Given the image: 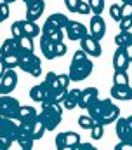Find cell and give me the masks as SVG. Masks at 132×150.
<instances>
[{
	"label": "cell",
	"mask_w": 132,
	"mask_h": 150,
	"mask_svg": "<svg viewBox=\"0 0 132 150\" xmlns=\"http://www.w3.org/2000/svg\"><path fill=\"white\" fill-rule=\"evenodd\" d=\"M94 70V63L91 61V56L84 51V49H78L75 51L73 54V59H71V65H70V77L73 82H80V80H85L89 75L92 74Z\"/></svg>",
	"instance_id": "cell-1"
},
{
	"label": "cell",
	"mask_w": 132,
	"mask_h": 150,
	"mask_svg": "<svg viewBox=\"0 0 132 150\" xmlns=\"http://www.w3.org/2000/svg\"><path fill=\"white\" fill-rule=\"evenodd\" d=\"M63 108L65 107L61 103L52 101V100L42 103V110L38 113V119L45 124L47 131H54L61 124V120H63Z\"/></svg>",
	"instance_id": "cell-2"
},
{
	"label": "cell",
	"mask_w": 132,
	"mask_h": 150,
	"mask_svg": "<svg viewBox=\"0 0 132 150\" xmlns=\"http://www.w3.org/2000/svg\"><path fill=\"white\" fill-rule=\"evenodd\" d=\"M19 127H21V120L18 117H4V115L0 117V149H11V145L16 142Z\"/></svg>",
	"instance_id": "cell-3"
},
{
	"label": "cell",
	"mask_w": 132,
	"mask_h": 150,
	"mask_svg": "<svg viewBox=\"0 0 132 150\" xmlns=\"http://www.w3.org/2000/svg\"><path fill=\"white\" fill-rule=\"evenodd\" d=\"M19 68L32 77L42 75V63L40 58L35 52H21V61H19Z\"/></svg>",
	"instance_id": "cell-4"
},
{
	"label": "cell",
	"mask_w": 132,
	"mask_h": 150,
	"mask_svg": "<svg viewBox=\"0 0 132 150\" xmlns=\"http://www.w3.org/2000/svg\"><path fill=\"white\" fill-rule=\"evenodd\" d=\"M68 23H70V19L66 18L65 14L54 12V14H51L45 19V23L42 26V33H51V32H56V30H66Z\"/></svg>",
	"instance_id": "cell-5"
},
{
	"label": "cell",
	"mask_w": 132,
	"mask_h": 150,
	"mask_svg": "<svg viewBox=\"0 0 132 150\" xmlns=\"http://www.w3.org/2000/svg\"><path fill=\"white\" fill-rule=\"evenodd\" d=\"M56 149L58 150H66V149H73L75 145L80 143V134L75 133V131H63V133H58L56 134Z\"/></svg>",
	"instance_id": "cell-6"
},
{
	"label": "cell",
	"mask_w": 132,
	"mask_h": 150,
	"mask_svg": "<svg viewBox=\"0 0 132 150\" xmlns=\"http://www.w3.org/2000/svg\"><path fill=\"white\" fill-rule=\"evenodd\" d=\"M120 119V108L108 98H104V105H103V112L99 117V124L103 126H108L111 122H117Z\"/></svg>",
	"instance_id": "cell-7"
},
{
	"label": "cell",
	"mask_w": 132,
	"mask_h": 150,
	"mask_svg": "<svg viewBox=\"0 0 132 150\" xmlns=\"http://www.w3.org/2000/svg\"><path fill=\"white\" fill-rule=\"evenodd\" d=\"M21 110V105L16 98H12L11 94H5L0 98V115L4 117H18V113Z\"/></svg>",
	"instance_id": "cell-8"
},
{
	"label": "cell",
	"mask_w": 132,
	"mask_h": 150,
	"mask_svg": "<svg viewBox=\"0 0 132 150\" xmlns=\"http://www.w3.org/2000/svg\"><path fill=\"white\" fill-rule=\"evenodd\" d=\"M16 143H18L23 150H32L33 149L35 140H33V136H32L30 122H21L19 133H18V136H16Z\"/></svg>",
	"instance_id": "cell-9"
},
{
	"label": "cell",
	"mask_w": 132,
	"mask_h": 150,
	"mask_svg": "<svg viewBox=\"0 0 132 150\" xmlns=\"http://www.w3.org/2000/svg\"><path fill=\"white\" fill-rule=\"evenodd\" d=\"M87 35H89V30H87L85 25H82L80 21L70 19V23L66 26V37L70 38V40L77 42V40H82V38L87 37Z\"/></svg>",
	"instance_id": "cell-10"
},
{
	"label": "cell",
	"mask_w": 132,
	"mask_h": 150,
	"mask_svg": "<svg viewBox=\"0 0 132 150\" xmlns=\"http://www.w3.org/2000/svg\"><path fill=\"white\" fill-rule=\"evenodd\" d=\"M30 98H32L33 101H37V103L49 101V100H52V89L45 82L37 84V86H33L32 89H30Z\"/></svg>",
	"instance_id": "cell-11"
},
{
	"label": "cell",
	"mask_w": 132,
	"mask_h": 150,
	"mask_svg": "<svg viewBox=\"0 0 132 150\" xmlns=\"http://www.w3.org/2000/svg\"><path fill=\"white\" fill-rule=\"evenodd\" d=\"M18 86V75L16 70H7L4 75H0V93L2 96L11 94Z\"/></svg>",
	"instance_id": "cell-12"
},
{
	"label": "cell",
	"mask_w": 132,
	"mask_h": 150,
	"mask_svg": "<svg viewBox=\"0 0 132 150\" xmlns=\"http://www.w3.org/2000/svg\"><path fill=\"white\" fill-rule=\"evenodd\" d=\"M115 124H117V136H118L120 142L132 140V115L120 117Z\"/></svg>",
	"instance_id": "cell-13"
},
{
	"label": "cell",
	"mask_w": 132,
	"mask_h": 150,
	"mask_svg": "<svg viewBox=\"0 0 132 150\" xmlns=\"http://www.w3.org/2000/svg\"><path fill=\"white\" fill-rule=\"evenodd\" d=\"M80 49H84L91 58H99L103 54V49H101V44L99 40L92 37V35H87L80 40Z\"/></svg>",
	"instance_id": "cell-14"
},
{
	"label": "cell",
	"mask_w": 132,
	"mask_h": 150,
	"mask_svg": "<svg viewBox=\"0 0 132 150\" xmlns=\"http://www.w3.org/2000/svg\"><path fill=\"white\" fill-rule=\"evenodd\" d=\"M106 33V23L103 19L101 14H94L91 18V23H89V35L96 38V40H101Z\"/></svg>",
	"instance_id": "cell-15"
},
{
	"label": "cell",
	"mask_w": 132,
	"mask_h": 150,
	"mask_svg": "<svg viewBox=\"0 0 132 150\" xmlns=\"http://www.w3.org/2000/svg\"><path fill=\"white\" fill-rule=\"evenodd\" d=\"M56 45H58V42H54L52 38H49L47 35H44V33L40 35V51H42V54H44L45 59H56L58 58Z\"/></svg>",
	"instance_id": "cell-16"
},
{
	"label": "cell",
	"mask_w": 132,
	"mask_h": 150,
	"mask_svg": "<svg viewBox=\"0 0 132 150\" xmlns=\"http://www.w3.org/2000/svg\"><path fill=\"white\" fill-rule=\"evenodd\" d=\"M129 65H131V59H129L125 49L124 47H117V51L113 54V68L115 70H125L127 72Z\"/></svg>",
	"instance_id": "cell-17"
},
{
	"label": "cell",
	"mask_w": 132,
	"mask_h": 150,
	"mask_svg": "<svg viewBox=\"0 0 132 150\" xmlns=\"http://www.w3.org/2000/svg\"><path fill=\"white\" fill-rule=\"evenodd\" d=\"M110 94H111L113 100H118V101H132L131 86H113L110 89Z\"/></svg>",
	"instance_id": "cell-18"
},
{
	"label": "cell",
	"mask_w": 132,
	"mask_h": 150,
	"mask_svg": "<svg viewBox=\"0 0 132 150\" xmlns=\"http://www.w3.org/2000/svg\"><path fill=\"white\" fill-rule=\"evenodd\" d=\"M44 11H45V2L44 0L42 2H30V4H26V19L35 23V19H38L44 14Z\"/></svg>",
	"instance_id": "cell-19"
},
{
	"label": "cell",
	"mask_w": 132,
	"mask_h": 150,
	"mask_svg": "<svg viewBox=\"0 0 132 150\" xmlns=\"http://www.w3.org/2000/svg\"><path fill=\"white\" fill-rule=\"evenodd\" d=\"M9 54H21V47H19L18 38L9 37L4 40V44L0 47V56H9Z\"/></svg>",
	"instance_id": "cell-20"
},
{
	"label": "cell",
	"mask_w": 132,
	"mask_h": 150,
	"mask_svg": "<svg viewBox=\"0 0 132 150\" xmlns=\"http://www.w3.org/2000/svg\"><path fill=\"white\" fill-rule=\"evenodd\" d=\"M98 96H99V89L98 87H85V89H82V96H80V103H78V107L87 110L89 105H91Z\"/></svg>",
	"instance_id": "cell-21"
},
{
	"label": "cell",
	"mask_w": 132,
	"mask_h": 150,
	"mask_svg": "<svg viewBox=\"0 0 132 150\" xmlns=\"http://www.w3.org/2000/svg\"><path fill=\"white\" fill-rule=\"evenodd\" d=\"M80 96H82V89H70L68 94H66V98H65V101H63L61 105L65 107L66 110H73V108L78 107Z\"/></svg>",
	"instance_id": "cell-22"
},
{
	"label": "cell",
	"mask_w": 132,
	"mask_h": 150,
	"mask_svg": "<svg viewBox=\"0 0 132 150\" xmlns=\"http://www.w3.org/2000/svg\"><path fill=\"white\" fill-rule=\"evenodd\" d=\"M37 117H38V113H37V110L33 107H30V105H21V110L18 113V119L21 122H32Z\"/></svg>",
	"instance_id": "cell-23"
},
{
	"label": "cell",
	"mask_w": 132,
	"mask_h": 150,
	"mask_svg": "<svg viewBox=\"0 0 132 150\" xmlns=\"http://www.w3.org/2000/svg\"><path fill=\"white\" fill-rule=\"evenodd\" d=\"M21 54H9V56H0V65H4L7 70H16L19 68Z\"/></svg>",
	"instance_id": "cell-24"
},
{
	"label": "cell",
	"mask_w": 132,
	"mask_h": 150,
	"mask_svg": "<svg viewBox=\"0 0 132 150\" xmlns=\"http://www.w3.org/2000/svg\"><path fill=\"white\" fill-rule=\"evenodd\" d=\"M30 129H32V136H33V140L37 142V140H40L44 134H45V131H47V127H45V124L37 117L35 120H32L30 122Z\"/></svg>",
	"instance_id": "cell-25"
},
{
	"label": "cell",
	"mask_w": 132,
	"mask_h": 150,
	"mask_svg": "<svg viewBox=\"0 0 132 150\" xmlns=\"http://www.w3.org/2000/svg\"><path fill=\"white\" fill-rule=\"evenodd\" d=\"M21 25H23V33H25V35H28V37H32V38L42 35V28H38L37 23L25 19V21H21Z\"/></svg>",
	"instance_id": "cell-26"
},
{
	"label": "cell",
	"mask_w": 132,
	"mask_h": 150,
	"mask_svg": "<svg viewBox=\"0 0 132 150\" xmlns=\"http://www.w3.org/2000/svg\"><path fill=\"white\" fill-rule=\"evenodd\" d=\"M113 86H129V75H127L125 70H115Z\"/></svg>",
	"instance_id": "cell-27"
},
{
	"label": "cell",
	"mask_w": 132,
	"mask_h": 150,
	"mask_svg": "<svg viewBox=\"0 0 132 150\" xmlns=\"http://www.w3.org/2000/svg\"><path fill=\"white\" fill-rule=\"evenodd\" d=\"M131 42H132V33L131 32H120V33H117V37H115L117 47H125V45H129Z\"/></svg>",
	"instance_id": "cell-28"
},
{
	"label": "cell",
	"mask_w": 132,
	"mask_h": 150,
	"mask_svg": "<svg viewBox=\"0 0 132 150\" xmlns=\"http://www.w3.org/2000/svg\"><path fill=\"white\" fill-rule=\"evenodd\" d=\"M19 42V47H21V52H33L35 45H33V38L28 35H23L21 38H18Z\"/></svg>",
	"instance_id": "cell-29"
},
{
	"label": "cell",
	"mask_w": 132,
	"mask_h": 150,
	"mask_svg": "<svg viewBox=\"0 0 132 150\" xmlns=\"http://www.w3.org/2000/svg\"><path fill=\"white\" fill-rule=\"evenodd\" d=\"M108 12H110L111 19H115L117 23H120L122 18H124V14H122V5H120V4H111L110 9H108Z\"/></svg>",
	"instance_id": "cell-30"
},
{
	"label": "cell",
	"mask_w": 132,
	"mask_h": 150,
	"mask_svg": "<svg viewBox=\"0 0 132 150\" xmlns=\"http://www.w3.org/2000/svg\"><path fill=\"white\" fill-rule=\"evenodd\" d=\"M78 126H80L82 129H89V131H91V129L96 126V120H94L89 113H87V115H80V117H78Z\"/></svg>",
	"instance_id": "cell-31"
},
{
	"label": "cell",
	"mask_w": 132,
	"mask_h": 150,
	"mask_svg": "<svg viewBox=\"0 0 132 150\" xmlns=\"http://www.w3.org/2000/svg\"><path fill=\"white\" fill-rule=\"evenodd\" d=\"M23 35H25V33H23V25H21V21H14L12 26H11V37L21 38Z\"/></svg>",
	"instance_id": "cell-32"
},
{
	"label": "cell",
	"mask_w": 132,
	"mask_h": 150,
	"mask_svg": "<svg viewBox=\"0 0 132 150\" xmlns=\"http://www.w3.org/2000/svg\"><path fill=\"white\" fill-rule=\"evenodd\" d=\"M91 136H92V140H101L104 136V126L96 122V126L91 129Z\"/></svg>",
	"instance_id": "cell-33"
},
{
	"label": "cell",
	"mask_w": 132,
	"mask_h": 150,
	"mask_svg": "<svg viewBox=\"0 0 132 150\" xmlns=\"http://www.w3.org/2000/svg\"><path fill=\"white\" fill-rule=\"evenodd\" d=\"M87 2H89L94 14H101L104 11V0H87Z\"/></svg>",
	"instance_id": "cell-34"
},
{
	"label": "cell",
	"mask_w": 132,
	"mask_h": 150,
	"mask_svg": "<svg viewBox=\"0 0 132 150\" xmlns=\"http://www.w3.org/2000/svg\"><path fill=\"white\" fill-rule=\"evenodd\" d=\"M92 12V9H91V5H89V2H80L78 4V9H77V14H80V16H87V14H91Z\"/></svg>",
	"instance_id": "cell-35"
},
{
	"label": "cell",
	"mask_w": 132,
	"mask_h": 150,
	"mask_svg": "<svg viewBox=\"0 0 132 150\" xmlns=\"http://www.w3.org/2000/svg\"><path fill=\"white\" fill-rule=\"evenodd\" d=\"M49 38H52L54 42H63V37L66 35V30H56V32H51V33H44Z\"/></svg>",
	"instance_id": "cell-36"
},
{
	"label": "cell",
	"mask_w": 132,
	"mask_h": 150,
	"mask_svg": "<svg viewBox=\"0 0 132 150\" xmlns=\"http://www.w3.org/2000/svg\"><path fill=\"white\" fill-rule=\"evenodd\" d=\"M118 26H120V32H131V28H132V16H131V18H122V21L118 23Z\"/></svg>",
	"instance_id": "cell-37"
},
{
	"label": "cell",
	"mask_w": 132,
	"mask_h": 150,
	"mask_svg": "<svg viewBox=\"0 0 132 150\" xmlns=\"http://www.w3.org/2000/svg\"><path fill=\"white\" fill-rule=\"evenodd\" d=\"M5 19H9V4L2 0V4H0V21H5Z\"/></svg>",
	"instance_id": "cell-38"
},
{
	"label": "cell",
	"mask_w": 132,
	"mask_h": 150,
	"mask_svg": "<svg viewBox=\"0 0 132 150\" xmlns=\"http://www.w3.org/2000/svg\"><path fill=\"white\" fill-rule=\"evenodd\" d=\"M80 2H82V0H65V5H66V9H68L70 12H77Z\"/></svg>",
	"instance_id": "cell-39"
},
{
	"label": "cell",
	"mask_w": 132,
	"mask_h": 150,
	"mask_svg": "<svg viewBox=\"0 0 132 150\" xmlns=\"http://www.w3.org/2000/svg\"><path fill=\"white\" fill-rule=\"evenodd\" d=\"M58 77H59L58 74H54V72H49V74L45 75V80H44V82H45L47 86H51V87H52V86L56 84V80H58Z\"/></svg>",
	"instance_id": "cell-40"
},
{
	"label": "cell",
	"mask_w": 132,
	"mask_h": 150,
	"mask_svg": "<svg viewBox=\"0 0 132 150\" xmlns=\"http://www.w3.org/2000/svg\"><path fill=\"white\" fill-rule=\"evenodd\" d=\"M66 52H68V47L65 45V42H58V45H56V54H58V58L65 56Z\"/></svg>",
	"instance_id": "cell-41"
},
{
	"label": "cell",
	"mask_w": 132,
	"mask_h": 150,
	"mask_svg": "<svg viewBox=\"0 0 132 150\" xmlns=\"http://www.w3.org/2000/svg\"><path fill=\"white\" fill-rule=\"evenodd\" d=\"M122 14H124V18H131L132 16V2L122 4Z\"/></svg>",
	"instance_id": "cell-42"
},
{
	"label": "cell",
	"mask_w": 132,
	"mask_h": 150,
	"mask_svg": "<svg viewBox=\"0 0 132 150\" xmlns=\"http://www.w3.org/2000/svg\"><path fill=\"white\" fill-rule=\"evenodd\" d=\"M115 150H132V140L120 142L118 145H115Z\"/></svg>",
	"instance_id": "cell-43"
},
{
	"label": "cell",
	"mask_w": 132,
	"mask_h": 150,
	"mask_svg": "<svg viewBox=\"0 0 132 150\" xmlns=\"http://www.w3.org/2000/svg\"><path fill=\"white\" fill-rule=\"evenodd\" d=\"M71 150H99V149H96V147L91 145V143H78V145H75Z\"/></svg>",
	"instance_id": "cell-44"
},
{
	"label": "cell",
	"mask_w": 132,
	"mask_h": 150,
	"mask_svg": "<svg viewBox=\"0 0 132 150\" xmlns=\"http://www.w3.org/2000/svg\"><path fill=\"white\" fill-rule=\"evenodd\" d=\"M124 49H125V52H127V56H129V59L132 61V42L129 44V45H125Z\"/></svg>",
	"instance_id": "cell-45"
},
{
	"label": "cell",
	"mask_w": 132,
	"mask_h": 150,
	"mask_svg": "<svg viewBox=\"0 0 132 150\" xmlns=\"http://www.w3.org/2000/svg\"><path fill=\"white\" fill-rule=\"evenodd\" d=\"M4 2H7V4H9V5H11V4H14V2H16V0H4Z\"/></svg>",
	"instance_id": "cell-46"
},
{
	"label": "cell",
	"mask_w": 132,
	"mask_h": 150,
	"mask_svg": "<svg viewBox=\"0 0 132 150\" xmlns=\"http://www.w3.org/2000/svg\"><path fill=\"white\" fill-rule=\"evenodd\" d=\"M30 2H42V0H30ZM30 2H28V4H30Z\"/></svg>",
	"instance_id": "cell-47"
},
{
	"label": "cell",
	"mask_w": 132,
	"mask_h": 150,
	"mask_svg": "<svg viewBox=\"0 0 132 150\" xmlns=\"http://www.w3.org/2000/svg\"><path fill=\"white\" fill-rule=\"evenodd\" d=\"M28 2H30V0H25V4H28Z\"/></svg>",
	"instance_id": "cell-48"
},
{
	"label": "cell",
	"mask_w": 132,
	"mask_h": 150,
	"mask_svg": "<svg viewBox=\"0 0 132 150\" xmlns=\"http://www.w3.org/2000/svg\"><path fill=\"white\" fill-rule=\"evenodd\" d=\"M21 150H23V149H21Z\"/></svg>",
	"instance_id": "cell-49"
}]
</instances>
